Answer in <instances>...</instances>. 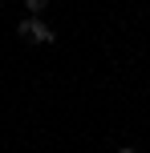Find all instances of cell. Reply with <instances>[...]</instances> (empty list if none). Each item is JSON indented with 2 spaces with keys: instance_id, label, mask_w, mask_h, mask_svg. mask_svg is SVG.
<instances>
[{
  "instance_id": "1",
  "label": "cell",
  "mask_w": 150,
  "mask_h": 153,
  "mask_svg": "<svg viewBox=\"0 0 150 153\" xmlns=\"http://www.w3.org/2000/svg\"><path fill=\"white\" fill-rule=\"evenodd\" d=\"M32 40H37V45H53V40H57V32L49 28V24H41V20H32Z\"/></svg>"
},
{
  "instance_id": "4",
  "label": "cell",
  "mask_w": 150,
  "mask_h": 153,
  "mask_svg": "<svg viewBox=\"0 0 150 153\" xmlns=\"http://www.w3.org/2000/svg\"><path fill=\"white\" fill-rule=\"evenodd\" d=\"M118 153H138V149H130V145H122V149H118Z\"/></svg>"
},
{
  "instance_id": "3",
  "label": "cell",
  "mask_w": 150,
  "mask_h": 153,
  "mask_svg": "<svg viewBox=\"0 0 150 153\" xmlns=\"http://www.w3.org/2000/svg\"><path fill=\"white\" fill-rule=\"evenodd\" d=\"M45 4H49V0H24V8H29L32 16H37V12H41V8H45Z\"/></svg>"
},
{
  "instance_id": "2",
  "label": "cell",
  "mask_w": 150,
  "mask_h": 153,
  "mask_svg": "<svg viewBox=\"0 0 150 153\" xmlns=\"http://www.w3.org/2000/svg\"><path fill=\"white\" fill-rule=\"evenodd\" d=\"M32 20H37V16H24V20H20V24H16V32H20V36H24V40H32Z\"/></svg>"
}]
</instances>
